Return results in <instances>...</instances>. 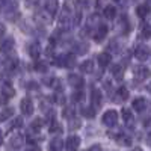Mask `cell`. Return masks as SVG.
<instances>
[{
	"instance_id": "6da1fadb",
	"label": "cell",
	"mask_w": 151,
	"mask_h": 151,
	"mask_svg": "<svg viewBox=\"0 0 151 151\" xmlns=\"http://www.w3.org/2000/svg\"><path fill=\"white\" fill-rule=\"evenodd\" d=\"M73 9L70 3H65L64 8L60 11V18H59V24H62V27H67L70 23H73Z\"/></svg>"
},
{
	"instance_id": "7a4b0ae2",
	"label": "cell",
	"mask_w": 151,
	"mask_h": 151,
	"mask_svg": "<svg viewBox=\"0 0 151 151\" xmlns=\"http://www.w3.org/2000/svg\"><path fill=\"white\" fill-rule=\"evenodd\" d=\"M101 121H103L104 125H107V127H115L116 122H118V112L116 110H107V112H104Z\"/></svg>"
},
{
	"instance_id": "3957f363",
	"label": "cell",
	"mask_w": 151,
	"mask_h": 151,
	"mask_svg": "<svg viewBox=\"0 0 151 151\" xmlns=\"http://www.w3.org/2000/svg\"><path fill=\"white\" fill-rule=\"evenodd\" d=\"M0 9H2V12H3L8 18H12V15L17 14L18 5H17L15 2H3L2 5H0Z\"/></svg>"
},
{
	"instance_id": "277c9868",
	"label": "cell",
	"mask_w": 151,
	"mask_h": 151,
	"mask_svg": "<svg viewBox=\"0 0 151 151\" xmlns=\"http://www.w3.org/2000/svg\"><path fill=\"white\" fill-rule=\"evenodd\" d=\"M133 76L137 80H145L151 77V70L144 65H137V67H133Z\"/></svg>"
},
{
	"instance_id": "5b68a950",
	"label": "cell",
	"mask_w": 151,
	"mask_h": 151,
	"mask_svg": "<svg viewBox=\"0 0 151 151\" xmlns=\"http://www.w3.org/2000/svg\"><path fill=\"white\" fill-rule=\"evenodd\" d=\"M68 82H70V85H71L73 88H76L77 91H80L82 88H83V85H85V80H83L82 76H80V74H74V73L68 74Z\"/></svg>"
},
{
	"instance_id": "8992f818",
	"label": "cell",
	"mask_w": 151,
	"mask_h": 151,
	"mask_svg": "<svg viewBox=\"0 0 151 151\" xmlns=\"http://www.w3.org/2000/svg\"><path fill=\"white\" fill-rule=\"evenodd\" d=\"M91 106L97 110V107L101 106L103 103V95H101V91L97 89V88H92V91H91Z\"/></svg>"
},
{
	"instance_id": "52a82bcc",
	"label": "cell",
	"mask_w": 151,
	"mask_h": 151,
	"mask_svg": "<svg viewBox=\"0 0 151 151\" xmlns=\"http://www.w3.org/2000/svg\"><path fill=\"white\" fill-rule=\"evenodd\" d=\"M79 145H80V137L76 136V134L68 136V139L65 141V150L67 151H77Z\"/></svg>"
},
{
	"instance_id": "ba28073f",
	"label": "cell",
	"mask_w": 151,
	"mask_h": 151,
	"mask_svg": "<svg viewBox=\"0 0 151 151\" xmlns=\"http://www.w3.org/2000/svg\"><path fill=\"white\" fill-rule=\"evenodd\" d=\"M134 58H136L137 60H141V62L147 60V59L150 58V48L145 47V45H137V47L134 48Z\"/></svg>"
},
{
	"instance_id": "9c48e42d",
	"label": "cell",
	"mask_w": 151,
	"mask_h": 151,
	"mask_svg": "<svg viewBox=\"0 0 151 151\" xmlns=\"http://www.w3.org/2000/svg\"><path fill=\"white\" fill-rule=\"evenodd\" d=\"M20 107H21V112H23V115H26V116H29V115H32L33 113V103H32V100L30 98H23L21 100V103H20Z\"/></svg>"
},
{
	"instance_id": "30bf717a",
	"label": "cell",
	"mask_w": 151,
	"mask_h": 151,
	"mask_svg": "<svg viewBox=\"0 0 151 151\" xmlns=\"http://www.w3.org/2000/svg\"><path fill=\"white\" fill-rule=\"evenodd\" d=\"M24 142H26V137H24L23 134H20V133H17L9 139V147L17 150V148H21L24 145Z\"/></svg>"
},
{
	"instance_id": "8fae6325",
	"label": "cell",
	"mask_w": 151,
	"mask_h": 151,
	"mask_svg": "<svg viewBox=\"0 0 151 151\" xmlns=\"http://www.w3.org/2000/svg\"><path fill=\"white\" fill-rule=\"evenodd\" d=\"M107 30H109V27H107V24H98V27H97V30H95V36H94V40L97 41V42H101L104 38L107 36Z\"/></svg>"
},
{
	"instance_id": "7c38bea8",
	"label": "cell",
	"mask_w": 151,
	"mask_h": 151,
	"mask_svg": "<svg viewBox=\"0 0 151 151\" xmlns=\"http://www.w3.org/2000/svg\"><path fill=\"white\" fill-rule=\"evenodd\" d=\"M14 45H15L14 38H6V40H3L2 42H0V52L8 55V53H11V52H12Z\"/></svg>"
},
{
	"instance_id": "4fadbf2b",
	"label": "cell",
	"mask_w": 151,
	"mask_h": 151,
	"mask_svg": "<svg viewBox=\"0 0 151 151\" xmlns=\"http://www.w3.org/2000/svg\"><path fill=\"white\" fill-rule=\"evenodd\" d=\"M62 148H64V141H62L60 136L53 137V139L50 141V144H48V150L50 151H62Z\"/></svg>"
},
{
	"instance_id": "5bb4252c",
	"label": "cell",
	"mask_w": 151,
	"mask_h": 151,
	"mask_svg": "<svg viewBox=\"0 0 151 151\" xmlns=\"http://www.w3.org/2000/svg\"><path fill=\"white\" fill-rule=\"evenodd\" d=\"M121 116H122V119L125 121V124H127L129 127H133V125H134V118H133V112H132L130 109L124 107V109L121 110Z\"/></svg>"
},
{
	"instance_id": "9a60e30c",
	"label": "cell",
	"mask_w": 151,
	"mask_h": 151,
	"mask_svg": "<svg viewBox=\"0 0 151 151\" xmlns=\"http://www.w3.org/2000/svg\"><path fill=\"white\" fill-rule=\"evenodd\" d=\"M52 15L48 14V12H45L44 9L42 11H38L36 12V15H35V20L36 21H40V23H42V24H48L50 21H52Z\"/></svg>"
},
{
	"instance_id": "2e32d148",
	"label": "cell",
	"mask_w": 151,
	"mask_h": 151,
	"mask_svg": "<svg viewBox=\"0 0 151 151\" xmlns=\"http://www.w3.org/2000/svg\"><path fill=\"white\" fill-rule=\"evenodd\" d=\"M29 55H30V58L32 59H38L40 58V55H41V45H40V42H32V44H29Z\"/></svg>"
},
{
	"instance_id": "e0dca14e",
	"label": "cell",
	"mask_w": 151,
	"mask_h": 151,
	"mask_svg": "<svg viewBox=\"0 0 151 151\" xmlns=\"http://www.w3.org/2000/svg\"><path fill=\"white\" fill-rule=\"evenodd\" d=\"M116 6L115 5H106L104 8H103V15L106 17V18H109V20H112V18H115L116 17Z\"/></svg>"
},
{
	"instance_id": "ac0fdd59",
	"label": "cell",
	"mask_w": 151,
	"mask_h": 151,
	"mask_svg": "<svg viewBox=\"0 0 151 151\" xmlns=\"http://www.w3.org/2000/svg\"><path fill=\"white\" fill-rule=\"evenodd\" d=\"M44 83H47V86L53 88V89H58V91L62 92V83H60L59 79H56V77H45Z\"/></svg>"
},
{
	"instance_id": "d6986e66",
	"label": "cell",
	"mask_w": 151,
	"mask_h": 151,
	"mask_svg": "<svg viewBox=\"0 0 151 151\" xmlns=\"http://www.w3.org/2000/svg\"><path fill=\"white\" fill-rule=\"evenodd\" d=\"M132 106H133V109H134V110L142 112V110L147 107V101H145V98H144V97H136V98L133 100Z\"/></svg>"
},
{
	"instance_id": "ffe728a7",
	"label": "cell",
	"mask_w": 151,
	"mask_h": 151,
	"mask_svg": "<svg viewBox=\"0 0 151 151\" xmlns=\"http://www.w3.org/2000/svg\"><path fill=\"white\" fill-rule=\"evenodd\" d=\"M58 2H55V0H48V2H45V5H44V11L45 12H48L50 15H55L56 12H58Z\"/></svg>"
},
{
	"instance_id": "44dd1931",
	"label": "cell",
	"mask_w": 151,
	"mask_h": 151,
	"mask_svg": "<svg viewBox=\"0 0 151 151\" xmlns=\"http://www.w3.org/2000/svg\"><path fill=\"white\" fill-rule=\"evenodd\" d=\"M97 60H98V64L101 65V67H107V65L110 64V60H112V56H110L109 52H103V53L98 55Z\"/></svg>"
},
{
	"instance_id": "7402d4cb",
	"label": "cell",
	"mask_w": 151,
	"mask_h": 151,
	"mask_svg": "<svg viewBox=\"0 0 151 151\" xmlns=\"http://www.w3.org/2000/svg\"><path fill=\"white\" fill-rule=\"evenodd\" d=\"M2 94L9 100L11 97H14V95H15V89L12 88V85H11V83H8V82H6V83H3V85H2Z\"/></svg>"
},
{
	"instance_id": "603a6c76",
	"label": "cell",
	"mask_w": 151,
	"mask_h": 151,
	"mask_svg": "<svg viewBox=\"0 0 151 151\" xmlns=\"http://www.w3.org/2000/svg\"><path fill=\"white\" fill-rule=\"evenodd\" d=\"M116 141H118V144L122 145V147H130V145H132V137H130L129 134L122 133V132L116 136Z\"/></svg>"
},
{
	"instance_id": "cb8c5ba5",
	"label": "cell",
	"mask_w": 151,
	"mask_h": 151,
	"mask_svg": "<svg viewBox=\"0 0 151 151\" xmlns=\"http://www.w3.org/2000/svg\"><path fill=\"white\" fill-rule=\"evenodd\" d=\"M80 71L85 73V74H91V73L94 71V60H92V59L85 60L83 64L80 65Z\"/></svg>"
},
{
	"instance_id": "d4e9b609",
	"label": "cell",
	"mask_w": 151,
	"mask_h": 151,
	"mask_svg": "<svg viewBox=\"0 0 151 151\" xmlns=\"http://www.w3.org/2000/svg\"><path fill=\"white\" fill-rule=\"evenodd\" d=\"M136 12H137V15H139L141 18H145V17L150 14V6H148L147 3H141V5H137Z\"/></svg>"
},
{
	"instance_id": "484cf974",
	"label": "cell",
	"mask_w": 151,
	"mask_h": 151,
	"mask_svg": "<svg viewBox=\"0 0 151 151\" xmlns=\"http://www.w3.org/2000/svg\"><path fill=\"white\" fill-rule=\"evenodd\" d=\"M12 115H14V109L12 107H6V109H2L0 110V122L3 121H8Z\"/></svg>"
},
{
	"instance_id": "4316f807",
	"label": "cell",
	"mask_w": 151,
	"mask_h": 151,
	"mask_svg": "<svg viewBox=\"0 0 151 151\" xmlns=\"http://www.w3.org/2000/svg\"><path fill=\"white\" fill-rule=\"evenodd\" d=\"M48 130H50V133H53V134H59V133H62V125L56 119H53V121H50Z\"/></svg>"
},
{
	"instance_id": "83f0119b",
	"label": "cell",
	"mask_w": 151,
	"mask_h": 151,
	"mask_svg": "<svg viewBox=\"0 0 151 151\" xmlns=\"http://www.w3.org/2000/svg\"><path fill=\"white\" fill-rule=\"evenodd\" d=\"M116 97H118V98L115 100V101H121V100L124 101V100H127V98H129V89H127L125 86H121L119 89L116 91Z\"/></svg>"
},
{
	"instance_id": "f1b7e54d",
	"label": "cell",
	"mask_w": 151,
	"mask_h": 151,
	"mask_svg": "<svg viewBox=\"0 0 151 151\" xmlns=\"http://www.w3.org/2000/svg\"><path fill=\"white\" fill-rule=\"evenodd\" d=\"M17 67H18V60H17V59H8V60L5 62V68H6V71H9V73H14V71L17 70Z\"/></svg>"
},
{
	"instance_id": "f546056e",
	"label": "cell",
	"mask_w": 151,
	"mask_h": 151,
	"mask_svg": "<svg viewBox=\"0 0 151 151\" xmlns=\"http://www.w3.org/2000/svg\"><path fill=\"white\" fill-rule=\"evenodd\" d=\"M82 115L86 118H94L95 116V109L92 106H85L82 107Z\"/></svg>"
},
{
	"instance_id": "4dcf8cb0",
	"label": "cell",
	"mask_w": 151,
	"mask_h": 151,
	"mask_svg": "<svg viewBox=\"0 0 151 151\" xmlns=\"http://www.w3.org/2000/svg\"><path fill=\"white\" fill-rule=\"evenodd\" d=\"M112 73H113V77H115L116 80H121L122 76H124V68L121 65H115L112 68Z\"/></svg>"
},
{
	"instance_id": "1f68e13d",
	"label": "cell",
	"mask_w": 151,
	"mask_h": 151,
	"mask_svg": "<svg viewBox=\"0 0 151 151\" xmlns=\"http://www.w3.org/2000/svg\"><path fill=\"white\" fill-rule=\"evenodd\" d=\"M119 29H121V33H125L129 30V21H127V17L125 15H122L121 18H119Z\"/></svg>"
},
{
	"instance_id": "d6a6232c",
	"label": "cell",
	"mask_w": 151,
	"mask_h": 151,
	"mask_svg": "<svg viewBox=\"0 0 151 151\" xmlns=\"http://www.w3.org/2000/svg\"><path fill=\"white\" fill-rule=\"evenodd\" d=\"M98 15H91L89 18H88V21H86V26H88V29H92V27H98Z\"/></svg>"
},
{
	"instance_id": "836d02e7",
	"label": "cell",
	"mask_w": 151,
	"mask_h": 151,
	"mask_svg": "<svg viewBox=\"0 0 151 151\" xmlns=\"http://www.w3.org/2000/svg\"><path fill=\"white\" fill-rule=\"evenodd\" d=\"M62 115H64V118H67V119H73V116H74V107L73 106H67L65 109H64V112H62Z\"/></svg>"
},
{
	"instance_id": "e575fe53",
	"label": "cell",
	"mask_w": 151,
	"mask_h": 151,
	"mask_svg": "<svg viewBox=\"0 0 151 151\" xmlns=\"http://www.w3.org/2000/svg\"><path fill=\"white\" fill-rule=\"evenodd\" d=\"M42 125H44V119L42 118H35L33 121H32V125H30V127H32V130H40L41 127H42Z\"/></svg>"
},
{
	"instance_id": "d590c367",
	"label": "cell",
	"mask_w": 151,
	"mask_h": 151,
	"mask_svg": "<svg viewBox=\"0 0 151 151\" xmlns=\"http://www.w3.org/2000/svg\"><path fill=\"white\" fill-rule=\"evenodd\" d=\"M88 48H89V45H88L86 42H80V44L76 45V53H77V55H83V53L88 52Z\"/></svg>"
},
{
	"instance_id": "8d00e7d4",
	"label": "cell",
	"mask_w": 151,
	"mask_h": 151,
	"mask_svg": "<svg viewBox=\"0 0 151 151\" xmlns=\"http://www.w3.org/2000/svg\"><path fill=\"white\" fill-rule=\"evenodd\" d=\"M53 101H55L56 104H64V103H65V95L62 94V92H56V94L53 95Z\"/></svg>"
},
{
	"instance_id": "74e56055",
	"label": "cell",
	"mask_w": 151,
	"mask_h": 151,
	"mask_svg": "<svg viewBox=\"0 0 151 151\" xmlns=\"http://www.w3.org/2000/svg\"><path fill=\"white\" fill-rule=\"evenodd\" d=\"M83 97H85V92L80 89V91H76L71 95V100H73V101H76V103H79V101H82V100H83Z\"/></svg>"
},
{
	"instance_id": "f35d334b",
	"label": "cell",
	"mask_w": 151,
	"mask_h": 151,
	"mask_svg": "<svg viewBox=\"0 0 151 151\" xmlns=\"http://www.w3.org/2000/svg\"><path fill=\"white\" fill-rule=\"evenodd\" d=\"M141 36L145 38V40H147V38H151V26H150V24H145V26L142 27V30H141Z\"/></svg>"
},
{
	"instance_id": "ab89813d",
	"label": "cell",
	"mask_w": 151,
	"mask_h": 151,
	"mask_svg": "<svg viewBox=\"0 0 151 151\" xmlns=\"http://www.w3.org/2000/svg\"><path fill=\"white\" fill-rule=\"evenodd\" d=\"M76 58L73 56V55H67L65 56V65L64 67H74V64H76Z\"/></svg>"
},
{
	"instance_id": "60d3db41",
	"label": "cell",
	"mask_w": 151,
	"mask_h": 151,
	"mask_svg": "<svg viewBox=\"0 0 151 151\" xmlns=\"http://www.w3.org/2000/svg\"><path fill=\"white\" fill-rule=\"evenodd\" d=\"M21 124H23V119L18 116V118H15V119H14V122H12V124L9 125V130H12V129H17V127H21Z\"/></svg>"
},
{
	"instance_id": "b9f144b4",
	"label": "cell",
	"mask_w": 151,
	"mask_h": 151,
	"mask_svg": "<svg viewBox=\"0 0 151 151\" xmlns=\"http://www.w3.org/2000/svg\"><path fill=\"white\" fill-rule=\"evenodd\" d=\"M35 70L40 71V73H45L47 71V65L42 64V62H36V64H35Z\"/></svg>"
},
{
	"instance_id": "7bdbcfd3",
	"label": "cell",
	"mask_w": 151,
	"mask_h": 151,
	"mask_svg": "<svg viewBox=\"0 0 151 151\" xmlns=\"http://www.w3.org/2000/svg\"><path fill=\"white\" fill-rule=\"evenodd\" d=\"M80 127V121L79 119H71L70 121V130H77Z\"/></svg>"
},
{
	"instance_id": "ee69618b",
	"label": "cell",
	"mask_w": 151,
	"mask_h": 151,
	"mask_svg": "<svg viewBox=\"0 0 151 151\" xmlns=\"http://www.w3.org/2000/svg\"><path fill=\"white\" fill-rule=\"evenodd\" d=\"M88 151H101V145H100V144H94V145H91L89 148H88Z\"/></svg>"
},
{
	"instance_id": "f6af8a7d",
	"label": "cell",
	"mask_w": 151,
	"mask_h": 151,
	"mask_svg": "<svg viewBox=\"0 0 151 151\" xmlns=\"http://www.w3.org/2000/svg\"><path fill=\"white\" fill-rule=\"evenodd\" d=\"M144 127H145L147 130H151V118H148V119L144 121Z\"/></svg>"
},
{
	"instance_id": "bcb514c9",
	"label": "cell",
	"mask_w": 151,
	"mask_h": 151,
	"mask_svg": "<svg viewBox=\"0 0 151 151\" xmlns=\"http://www.w3.org/2000/svg\"><path fill=\"white\" fill-rule=\"evenodd\" d=\"M5 33H6V27H5V24L0 23V38H3Z\"/></svg>"
},
{
	"instance_id": "7dc6e473",
	"label": "cell",
	"mask_w": 151,
	"mask_h": 151,
	"mask_svg": "<svg viewBox=\"0 0 151 151\" xmlns=\"http://www.w3.org/2000/svg\"><path fill=\"white\" fill-rule=\"evenodd\" d=\"M6 101H8V98H6V97L2 94V92H0V106H2V104H5Z\"/></svg>"
},
{
	"instance_id": "c3c4849f",
	"label": "cell",
	"mask_w": 151,
	"mask_h": 151,
	"mask_svg": "<svg viewBox=\"0 0 151 151\" xmlns=\"http://www.w3.org/2000/svg\"><path fill=\"white\" fill-rule=\"evenodd\" d=\"M26 151H41V148H40V147H36V145H33V147H30V148H27Z\"/></svg>"
},
{
	"instance_id": "681fc988",
	"label": "cell",
	"mask_w": 151,
	"mask_h": 151,
	"mask_svg": "<svg viewBox=\"0 0 151 151\" xmlns=\"http://www.w3.org/2000/svg\"><path fill=\"white\" fill-rule=\"evenodd\" d=\"M147 89H148V92H150V94H151V82H150V83H148V85H147Z\"/></svg>"
},
{
	"instance_id": "f907efd6",
	"label": "cell",
	"mask_w": 151,
	"mask_h": 151,
	"mask_svg": "<svg viewBox=\"0 0 151 151\" xmlns=\"http://www.w3.org/2000/svg\"><path fill=\"white\" fill-rule=\"evenodd\" d=\"M2 142H3V134H2V132H0V145H2Z\"/></svg>"
},
{
	"instance_id": "816d5d0a",
	"label": "cell",
	"mask_w": 151,
	"mask_h": 151,
	"mask_svg": "<svg viewBox=\"0 0 151 151\" xmlns=\"http://www.w3.org/2000/svg\"><path fill=\"white\" fill-rule=\"evenodd\" d=\"M132 151H142V150H141V148H133Z\"/></svg>"
}]
</instances>
